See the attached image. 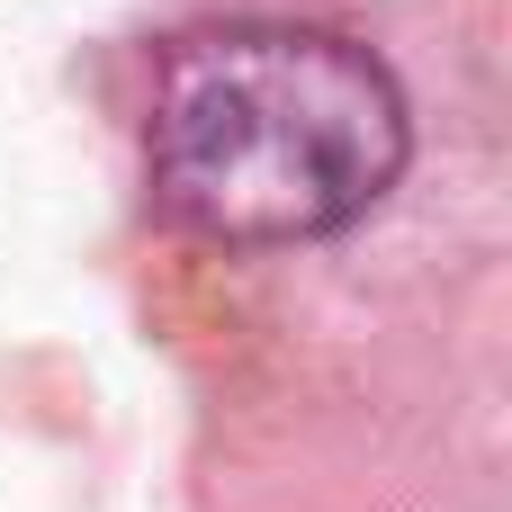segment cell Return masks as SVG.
<instances>
[{
    "mask_svg": "<svg viewBox=\"0 0 512 512\" xmlns=\"http://www.w3.org/2000/svg\"><path fill=\"white\" fill-rule=\"evenodd\" d=\"M414 153L396 72L333 27H198L162 54L144 171L207 243H315L360 225Z\"/></svg>",
    "mask_w": 512,
    "mask_h": 512,
    "instance_id": "6da1fadb",
    "label": "cell"
}]
</instances>
